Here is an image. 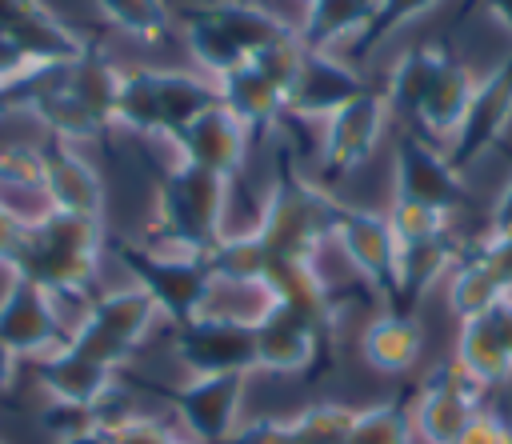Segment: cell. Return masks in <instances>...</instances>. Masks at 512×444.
Returning <instances> with one entry per match:
<instances>
[{
    "label": "cell",
    "mask_w": 512,
    "mask_h": 444,
    "mask_svg": "<svg viewBox=\"0 0 512 444\" xmlns=\"http://www.w3.org/2000/svg\"><path fill=\"white\" fill-rule=\"evenodd\" d=\"M332 208H336L332 188L304 180L292 164H280L260 200L252 232L260 236L272 260L316 264L320 244L332 240Z\"/></svg>",
    "instance_id": "obj_3"
},
{
    "label": "cell",
    "mask_w": 512,
    "mask_h": 444,
    "mask_svg": "<svg viewBox=\"0 0 512 444\" xmlns=\"http://www.w3.org/2000/svg\"><path fill=\"white\" fill-rule=\"evenodd\" d=\"M104 248H108L104 220L40 208L36 216H28L24 244L16 252V264L8 268V276L32 280L60 304L64 300L88 304Z\"/></svg>",
    "instance_id": "obj_1"
},
{
    "label": "cell",
    "mask_w": 512,
    "mask_h": 444,
    "mask_svg": "<svg viewBox=\"0 0 512 444\" xmlns=\"http://www.w3.org/2000/svg\"><path fill=\"white\" fill-rule=\"evenodd\" d=\"M480 240H484V252H488V260H492V268L500 272L504 288L512 292V236H508V240H496V236H480Z\"/></svg>",
    "instance_id": "obj_42"
},
{
    "label": "cell",
    "mask_w": 512,
    "mask_h": 444,
    "mask_svg": "<svg viewBox=\"0 0 512 444\" xmlns=\"http://www.w3.org/2000/svg\"><path fill=\"white\" fill-rule=\"evenodd\" d=\"M244 60H252L256 52H264L268 44H276L280 36L296 32L288 20H280L276 12H268L256 0H200L192 4Z\"/></svg>",
    "instance_id": "obj_23"
},
{
    "label": "cell",
    "mask_w": 512,
    "mask_h": 444,
    "mask_svg": "<svg viewBox=\"0 0 512 444\" xmlns=\"http://www.w3.org/2000/svg\"><path fill=\"white\" fill-rule=\"evenodd\" d=\"M456 444H512V424L492 412V408H480L476 420L464 428V436Z\"/></svg>",
    "instance_id": "obj_40"
},
{
    "label": "cell",
    "mask_w": 512,
    "mask_h": 444,
    "mask_svg": "<svg viewBox=\"0 0 512 444\" xmlns=\"http://www.w3.org/2000/svg\"><path fill=\"white\" fill-rule=\"evenodd\" d=\"M332 244L352 264V272L388 308H396V296H400V248H396L388 216L376 212V208H360V204L336 200V208H332Z\"/></svg>",
    "instance_id": "obj_8"
},
{
    "label": "cell",
    "mask_w": 512,
    "mask_h": 444,
    "mask_svg": "<svg viewBox=\"0 0 512 444\" xmlns=\"http://www.w3.org/2000/svg\"><path fill=\"white\" fill-rule=\"evenodd\" d=\"M200 260H204L208 276L216 280V292H248V296H260L268 264H272L268 248L260 244V236L252 228L248 232H224Z\"/></svg>",
    "instance_id": "obj_26"
},
{
    "label": "cell",
    "mask_w": 512,
    "mask_h": 444,
    "mask_svg": "<svg viewBox=\"0 0 512 444\" xmlns=\"http://www.w3.org/2000/svg\"><path fill=\"white\" fill-rule=\"evenodd\" d=\"M16 364H20V356H16V352H12V348L0 340V396H4V392L16 384Z\"/></svg>",
    "instance_id": "obj_44"
},
{
    "label": "cell",
    "mask_w": 512,
    "mask_h": 444,
    "mask_svg": "<svg viewBox=\"0 0 512 444\" xmlns=\"http://www.w3.org/2000/svg\"><path fill=\"white\" fill-rule=\"evenodd\" d=\"M512 128V52L476 80L472 88V104L456 128V136L448 140V164L464 176L468 164H476L488 148H496L504 140V132Z\"/></svg>",
    "instance_id": "obj_14"
},
{
    "label": "cell",
    "mask_w": 512,
    "mask_h": 444,
    "mask_svg": "<svg viewBox=\"0 0 512 444\" xmlns=\"http://www.w3.org/2000/svg\"><path fill=\"white\" fill-rule=\"evenodd\" d=\"M36 384L48 400L56 404H76V408H100L116 392V372L72 352L68 344L52 356H40L36 364Z\"/></svg>",
    "instance_id": "obj_20"
},
{
    "label": "cell",
    "mask_w": 512,
    "mask_h": 444,
    "mask_svg": "<svg viewBox=\"0 0 512 444\" xmlns=\"http://www.w3.org/2000/svg\"><path fill=\"white\" fill-rule=\"evenodd\" d=\"M152 100H156V140H172L200 112L220 104V88L200 72L152 68Z\"/></svg>",
    "instance_id": "obj_22"
},
{
    "label": "cell",
    "mask_w": 512,
    "mask_h": 444,
    "mask_svg": "<svg viewBox=\"0 0 512 444\" xmlns=\"http://www.w3.org/2000/svg\"><path fill=\"white\" fill-rule=\"evenodd\" d=\"M40 160H44V208L104 220V180L76 152V144L44 136L40 140Z\"/></svg>",
    "instance_id": "obj_18"
},
{
    "label": "cell",
    "mask_w": 512,
    "mask_h": 444,
    "mask_svg": "<svg viewBox=\"0 0 512 444\" xmlns=\"http://www.w3.org/2000/svg\"><path fill=\"white\" fill-rule=\"evenodd\" d=\"M0 444H4V440H0Z\"/></svg>",
    "instance_id": "obj_49"
},
{
    "label": "cell",
    "mask_w": 512,
    "mask_h": 444,
    "mask_svg": "<svg viewBox=\"0 0 512 444\" xmlns=\"http://www.w3.org/2000/svg\"><path fill=\"white\" fill-rule=\"evenodd\" d=\"M420 352H424V328L416 312L384 308L360 332V356L380 376H408L420 364Z\"/></svg>",
    "instance_id": "obj_21"
},
{
    "label": "cell",
    "mask_w": 512,
    "mask_h": 444,
    "mask_svg": "<svg viewBox=\"0 0 512 444\" xmlns=\"http://www.w3.org/2000/svg\"><path fill=\"white\" fill-rule=\"evenodd\" d=\"M72 324L60 312V300L36 288L32 280L8 276L0 292V340L16 356H52L68 344Z\"/></svg>",
    "instance_id": "obj_13"
},
{
    "label": "cell",
    "mask_w": 512,
    "mask_h": 444,
    "mask_svg": "<svg viewBox=\"0 0 512 444\" xmlns=\"http://www.w3.org/2000/svg\"><path fill=\"white\" fill-rule=\"evenodd\" d=\"M216 88H220V104L244 124V132H248L252 140H264L276 124L288 120L284 88H280L264 68H256L252 60H248L244 68L220 76Z\"/></svg>",
    "instance_id": "obj_19"
},
{
    "label": "cell",
    "mask_w": 512,
    "mask_h": 444,
    "mask_svg": "<svg viewBox=\"0 0 512 444\" xmlns=\"http://www.w3.org/2000/svg\"><path fill=\"white\" fill-rule=\"evenodd\" d=\"M376 12V0H304V20L296 28L300 44L312 52H332L352 44Z\"/></svg>",
    "instance_id": "obj_27"
},
{
    "label": "cell",
    "mask_w": 512,
    "mask_h": 444,
    "mask_svg": "<svg viewBox=\"0 0 512 444\" xmlns=\"http://www.w3.org/2000/svg\"><path fill=\"white\" fill-rule=\"evenodd\" d=\"M252 324H256V372L312 376L324 364V348H332V332H324L316 320L276 300H264Z\"/></svg>",
    "instance_id": "obj_9"
},
{
    "label": "cell",
    "mask_w": 512,
    "mask_h": 444,
    "mask_svg": "<svg viewBox=\"0 0 512 444\" xmlns=\"http://www.w3.org/2000/svg\"><path fill=\"white\" fill-rule=\"evenodd\" d=\"M392 200L420 204L452 220L468 204V188L444 152H436L416 132H400L392 144Z\"/></svg>",
    "instance_id": "obj_11"
},
{
    "label": "cell",
    "mask_w": 512,
    "mask_h": 444,
    "mask_svg": "<svg viewBox=\"0 0 512 444\" xmlns=\"http://www.w3.org/2000/svg\"><path fill=\"white\" fill-rule=\"evenodd\" d=\"M504 296H512V292L504 288L500 272L492 268V260L484 252V240L464 244L452 272H448V312L464 324V320L488 316Z\"/></svg>",
    "instance_id": "obj_24"
},
{
    "label": "cell",
    "mask_w": 512,
    "mask_h": 444,
    "mask_svg": "<svg viewBox=\"0 0 512 444\" xmlns=\"http://www.w3.org/2000/svg\"><path fill=\"white\" fill-rule=\"evenodd\" d=\"M224 212H228V180L196 164L172 160L156 180L144 244L172 256H204L224 236Z\"/></svg>",
    "instance_id": "obj_2"
},
{
    "label": "cell",
    "mask_w": 512,
    "mask_h": 444,
    "mask_svg": "<svg viewBox=\"0 0 512 444\" xmlns=\"http://www.w3.org/2000/svg\"><path fill=\"white\" fill-rule=\"evenodd\" d=\"M248 392V376H188L184 384L156 388L180 416L188 440L196 444H228L240 424V404Z\"/></svg>",
    "instance_id": "obj_12"
},
{
    "label": "cell",
    "mask_w": 512,
    "mask_h": 444,
    "mask_svg": "<svg viewBox=\"0 0 512 444\" xmlns=\"http://www.w3.org/2000/svg\"><path fill=\"white\" fill-rule=\"evenodd\" d=\"M488 316H492V324H496V332H500V340H504V348L512 356V296H504Z\"/></svg>",
    "instance_id": "obj_43"
},
{
    "label": "cell",
    "mask_w": 512,
    "mask_h": 444,
    "mask_svg": "<svg viewBox=\"0 0 512 444\" xmlns=\"http://www.w3.org/2000/svg\"><path fill=\"white\" fill-rule=\"evenodd\" d=\"M56 444H112V436H108V428H88V432H80V436L56 440Z\"/></svg>",
    "instance_id": "obj_45"
},
{
    "label": "cell",
    "mask_w": 512,
    "mask_h": 444,
    "mask_svg": "<svg viewBox=\"0 0 512 444\" xmlns=\"http://www.w3.org/2000/svg\"><path fill=\"white\" fill-rule=\"evenodd\" d=\"M0 116H8V104H4V88H0Z\"/></svg>",
    "instance_id": "obj_47"
},
{
    "label": "cell",
    "mask_w": 512,
    "mask_h": 444,
    "mask_svg": "<svg viewBox=\"0 0 512 444\" xmlns=\"http://www.w3.org/2000/svg\"><path fill=\"white\" fill-rule=\"evenodd\" d=\"M400 248V296L396 308L400 312H416V304L428 296V288L436 280H444L460 256V244L452 240V232L432 236V240H412V244H396Z\"/></svg>",
    "instance_id": "obj_28"
},
{
    "label": "cell",
    "mask_w": 512,
    "mask_h": 444,
    "mask_svg": "<svg viewBox=\"0 0 512 444\" xmlns=\"http://www.w3.org/2000/svg\"><path fill=\"white\" fill-rule=\"evenodd\" d=\"M24 228H28V212H20L12 200L0 196V268L16 264V252L24 244Z\"/></svg>",
    "instance_id": "obj_39"
},
{
    "label": "cell",
    "mask_w": 512,
    "mask_h": 444,
    "mask_svg": "<svg viewBox=\"0 0 512 444\" xmlns=\"http://www.w3.org/2000/svg\"><path fill=\"white\" fill-rule=\"evenodd\" d=\"M364 88H372V84L352 68L348 56L304 48V64H300L284 104H288V116H296V120H328L336 108H344Z\"/></svg>",
    "instance_id": "obj_16"
},
{
    "label": "cell",
    "mask_w": 512,
    "mask_h": 444,
    "mask_svg": "<svg viewBox=\"0 0 512 444\" xmlns=\"http://www.w3.org/2000/svg\"><path fill=\"white\" fill-rule=\"evenodd\" d=\"M444 52L448 48H440V44H416V48H404L392 60L388 80H384V100H388L392 116L396 112L416 116V108H420V100H424V92H428L440 60H444Z\"/></svg>",
    "instance_id": "obj_30"
},
{
    "label": "cell",
    "mask_w": 512,
    "mask_h": 444,
    "mask_svg": "<svg viewBox=\"0 0 512 444\" xmlns=\"http://www.w3.org/2000/svg\"><path fill=\"white\" fill-rule=\"evenodd\" d=\"M40 428L48 432V440H68V436H80L88 428H104L100 424V412L96 408H76V404H56L48 400L44 412H40Z\"/></svg>",
    "instance_id": "obj_36"
},
{
    "label": "cell",
    "mask_w": 512,
    "mask_h": 444,
    "mask_svg": "<svg viewBox=\"0 0 512 444\" xmlns=\"http://www.w3.org/2000/svg\"><path fill=\"white\" fill-rule=\"evenodd\" d=\"M352 420H356V408L336 400H316L292 416V436L296 444H344L352 432Z\"/></svg>",
    "instance_id": "obj_34"
},
{
    "label": "cell",
    "mask_w": 512,
    "mask_h": 444,
    "mask_svg": "<svg viewBox=\"0 0 512 444\" xmlns=\"http://www.w3.org/2000/svg\"><path fill=\"white\" fill-rule=\"evenodd\" d=\"M92 4L116 32L140 44H164L176 28L168 0H92Z\"/></svg>",
    "instance_id": "obj_32"
},
{
    "label": "cell",
    "mask_w": 512,
    "mask_h": 444,
    "mask_svg": "<svg viewBox=\"0 0 512 444\" xmlns=\"http://www.w3.org/2000/svg\"><path fill=\"white\" fill-rule=\"evenodd\" d=\"M480 4H484V8H488V12H492V16L512 32V0H480Z\"/></svg>",
    "instance_id": "obj_46"
},
{
    "label": "cell",
    "mask_w": 512,
    "mask_h": 444,
    "mask_svg": "<svg viewBox=\"0 0 512 444\" xmlns=\"http://www.w3.org/2000/svg\"><path fill=\"white\" fill-rule=\"evenodd\" d=\"M176 444H196V440H176Z\"/></svg>",
    "instance_id": "obj_48"
},
{
    "label": "cell",
    "mask_w": 512,
    "mask_h": 444,
    "mask_svg": "<svg viewBox=\"0 0 512 444\" xmlns=\"http://www.w3.org/2000/svg\"><path fill=\"white\" fill-rule=\"evenodd\" d=\"M4 192H28L44 200V160L40 144H0V196Z\"/></svg>",
    "instance_id": "obj_35"
},
{
    "label": "cell",
    "mask_w": 512,
    "mask_h": 444,
    "mask_svg": "<svg viewBox=\"0 0 512 444\" xmlns=\"http://www.w3.org/2000/svg\"><path fill=\"white\" fill-rule=\"evenodd\" d=\"M508 160H512V152H508ZM484 236H496V240H508L512 236V176L504 180L500 196L492 200V216H488V232Z\"/></svg>",
    "instance_id": "obj_41"
},
{
    "label": "cell",
    "mask_w": 512,
    "mask_h": 444,
    "mask_svg": "<svg viewBox=\"0 0 512 444\" xmlns=\"http://www.w3.org/2000/svg\"><path fill=\"white\" fill-rule=\"evenodd\" d=\"M392 120V108L384 100V88H364L360 96H352L344 108H336L324 120V136H320V168H316V184L336 188L340 180H348L352 172H360L376 144L384 140Z\"/></svg>",
    "instance_id": "obj_7"
},
{
    "label": "cell",
    "mask_w": 512,
    "mask_h": 444,
    "mask_svg": "<svg viewBox=\"0 0 512 444\" xmlns=\"http://www.w3.org/2000/svg\"><path fill=\"white\" fill-rule=\"evenodd\" d=\"M108 252L116 256V264L132 276V284L156 304V312L176 328L188 324L192 316L208 312L216 292V280L208 276L200 256H172V252H156L140 240H124V236H108Z\"/></svg>",
    "instance_id": "obj_4"
},
{
    "label": "cell",
    "mask_w": 512,
    "mask_h": 444,
    "mask_svg": "<svg viewBox=\"0 0 512 444\" xmlns=\"http://www.w3.org/2000/svg\"><path fill=\"white\" fill-rule=\"evenodd\" d=\"M172 356L188 376H252L256 324L252 312L208 308L172 328Z\"/></svg>",
    "instance_id": "obj_6"
},
{
    "label": "cell",
    "mask_w": 512,
    "mask_h": 444,
    "mask_svg": "<svg viewBox=\"0 0 512 444\" xmlns=\"http://www.w3.org/2000/svg\"><path fill=\"white\" fill-rule=\"evenodd\" d=\"M480 408H484V388L456 360H440L412 388L416 440H424V444H456L464 436V428L476 420Z\"/></svg>",
    "instance_id": "obj_10"
},
{
    "label": "cell",
    "mask_w": 512,
    "mask_h": 444,
    "mask_svg": "<svg viewBox=\"0 0 512 444\" xmlns=\"http://www.w3.org/2000/svg\"><path fill=\"white\" fill-rule=\"evenodd\" d=\"M344 444H416L412 388H400L388 400L356 408V420H352V432Z\"/></svg>",
    "instance_id": "obj_31"
},
{
    "label": "cell",
    "mask_w": 512,
    "mask_h": 444,
    "mask_svg": "<svg viewBox=\"0 0 512 444\" xmlns=\"http://www.w3.org/2000/svg\"><path fill=\"white\" fill-rule=\"evenodd\" d=\"M172 144V160H184V164H196L204 172H216L224 176L228 184L240 180L244 172V160H248V148H252V136L244 132V124L224 108H208L200 112L180 136L168 140Z\"/></svg>",
    "instance_id": "obj_15"
},
{
    "label": "cell",
    "mask_w": 512,
    "mask_h": 444,
    "mask_svg": "<svg viewBox=\"0 0 512 444\" xmlns=\"http://www.w3.org/2000/svg\"><path fill=\"white\" fill-rule=\"evenodd\" d=\"M472 88H476L472 68L464 60H456L452 52H444V60H440V68H436V76H432V84H428V92H424V100H420L412 120L428 136L452 140L460 120H464V112H468V104H472Z\"/></svg>",
    "instance_id": "obj_25"
},
{
    "label": "cell",
    "mask_w": 512,
    "mask_h": 444,
    "mask_svg": "<svg viewBox=\"0 0 512 444\" xmlns=\"http://www.w3.org/2000/svg\"><path fill=\"white\" fill-rule=\"evenodd\" d=\"M108 436L112 444H176L180 440L160 416H144V412H128L108 428Z\"/></svg>",
    "instance_id": "obj_37"
},
{
    "label": "cell",
    "mask_w": 512,
    "mask_h": 444,
    "mask_svg": "<svg viewBox=\"0 0 512 444\" xmlns=\"http://www.w3.org/2000/svg\"><path fill=\"white\" fill-rule=\"evenodd\" d=\"M156 320H160L156 304L136 284L112 288V292H100L84 304L80 320L68 332V348L120 372L136 356V348L148 340Z\"/></svg>",
    "instance_id": "obj_5"
},
{
    "label": "cell",
    "mask_w": 512,
    "mask_h": 444,
    "mask_svg": "<svg viewBox=\"0 0 512 444\" xmlns=\"http://www.w3.org/2000/svg\"><path fill=\"white\" fill-rule=\"evenodd\" d=\"M228 444H296V436H292V420L284 416H252L236 424Z\"/></svg>",
    "instance_id": "obj_38"
},
{
    "label": "cell",
    "mask_w": 512,
    "mask_h": 444,
    "mask_svg": "<svg viewBox=\"0 0 512 444\" xmlns=\"http://www.w3.org/2000/svg\"><path fill=\"white\" fill-rule=\"evenodd\" d=\"M484 392L488 388H500L512 380V356L492 324V316H476V320H464L460 324V336H456V356H452Z\"/></svg>",
    "instance_id": "obj_29"
},
{
    "label": "cell",
    "mask_w": 512,
    "mask_h": 444,
    "mask_svg": "<svg viewBox=\"0 0 512 444\" xmlns=\"http://www.w3.org/2000/svg\"><path fill=\"white\" fill-rule=\"evenodd\" d=\"M0 36L24 48L36 64H72L88 52V40L44 0H0Z\"/></svg>",
    "instance_id": "obj_17"
},
{
    "label": "cell",
    "mask_w": 512,
    "mask_h": 444,
    "mask_svg": "<svg viewBox=\"0 0 512 444\" xmlns=\"http://www.w3.org/2000/svg\"><path fill=\"white\" fill-rule=\"evenodd\" d=\"M440 0H376V12L368 20V28L348 44V60H368L392 32H400L404 24H412L416 16L432 12Z\"/></svg>",
    "instance_id": "obj_33"
}]
</instances>
